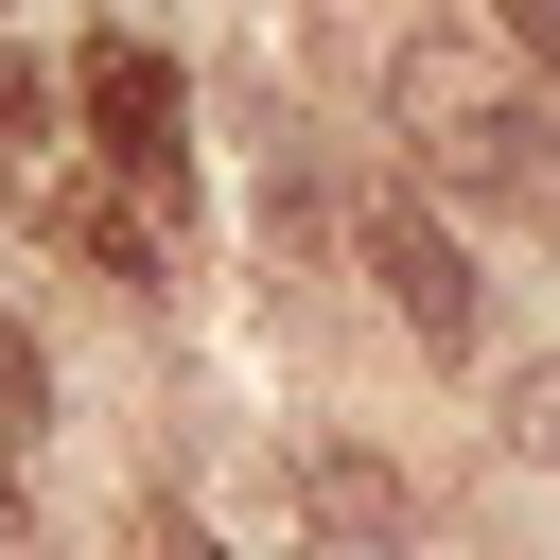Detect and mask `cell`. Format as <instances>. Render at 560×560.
Returning <instances> with one entry per match:
<instances>
[{"instance_id":"cell-1","label":"cell","mask_w":560,"mask_h":560,"mask_svg":"<svg viewBox=\"0 0 560 560\" xmlns=\"http://www.w3.org/2000/svg\"><path fill=\"white\" fill-rule=\"evenodd\" d=\"M385 105H402V140H420L438 192H472L508 228H560V105H508L455 52H385Z\"/></svg>"},{"instance_id":"cell-2","label":"cell","mask_w":560,"mask_h":560,"mask_svg":"<svg viewBox=\"0 0 560 560\" xmlns=\"http://www.w3.org/2000/svg\"><path fill=\"white\" fill-rule=\"evenodd\" d=\"M70 105H88V140H105V158H122L140 192H175V175H192V70H175V52L140 35V18L70 52Z\"/></svg>"},{"instance_id":"cell-3","label":"cell","mask_w":560,"mask_h":560,"mask_svg":"<svg viewBox=\"0 0 560 560\" xmlns=\"http://www.w3.org/2000/svg\"><path fill=\"white\" fill-rule=\"evenodd\" d=\"M350 245H368V280H385V315H402L420 350H472V332H490V280H472V262H455V228H420L402 192H368V210H350Z\"/></svg>"},{"instance_id":"cell-4","label":"cell","mask_w":560,"mask_h":560,"mask_svg":"<svg viewBox=\"0 0 560 560\" xmlns=\"http://www.w3.org/2000/svg\"><path fill=\"white\" fill-rule=\"evenodd\" d=\"M298 508H315L350 560H402V542H420V508H402V472H385L368 438H298Z\"/></svg>"},{"instance_id":"cell-5","label":"cell","mask_w":560,"mask_h":560,"mask_svg":"<svg viewBox=\"0 0 560 560\" xmlns=\"http://www.w3.org/2000/svg\"><path fill=\"white\" fill-rule=\"evenodd\" d=\"M35 175H52V70L0 52V192H35Z\"/></svg>"},{"instance_id":"cell-6","label":"cell","mask_w":560,"mask_h":560,"mask_svg":"<svg viewBox=\"0 0 560 560\" xmlns=\"http://www.w3.org/2000/svg\"><path fill=\"white\" fill-rule=\"evenodd\" d=\"M35 420H52V350H35V332H18V315H0V455H18V438H35Z\"/></svg>"},{"instance_id":"cell-7","label":"cell","mask_w":560,"mask_h":560,"mask_svg":"<svg viewBox=\"0 0 560 560\" xmlns=\"http://www.w3.org/2000/svg\"><path fill=\"white\" fill-rule=\"evenodd\" d=\"M508 438H525V455L560 472V368H525V385H508Z\"/></svg>"},{"instance_id":"cell-8","label":"cell","mask_w":560,"mask_h":560,"mask_svg":"<svg viewBox=\"0 0 560 560\" xmlns=\"http://www.w3.org/2000/svg\"><path fill=\"white\" fill-rule=\"evenodd\" d=\"M490 35H508L525 70H560V0H490Z\"/></svg>"},{"instance_id":"cell-9","label":"cell","mask_w":560,"mask_h":560,"mask_svg":"<svg viewBox=\"0 0 560 560\" xmlns=\"http://www.w3.org/2000/svg\"><path fill=\"white\" fill-rule=\"evenodd\" d=\"M158 560H228V542H210V525H158Z\"/></svg>"}]
</instances>
